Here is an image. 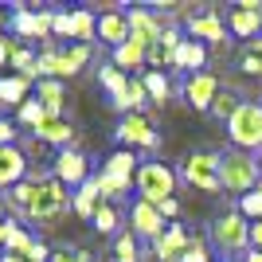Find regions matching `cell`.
Here are the masks:
<instances>
[{"mask_svg": "<svg viewBox=\"0 0 262 262\" xmlns=\"http://www.w3.org/2000/svg\"><path fill=\"white\" fill-rule=\"evenodd\" d=\"M98 82H102V86L110 90V94H114V98H118L121 90L129 86V78H125V71H118V67H114V63H106V67H102V71H98Z\"/></svg>", "mask_w": 262, "mask_h": 262, "instance_id": "83f0119b", "label": "cell"}, {"mask_svg": "<svg viewBox=\"0 0 262 262\" xmlns=\"http://www.w3.org/2000/svg\"><path fill=\"white\" fill-rule=\"evenodd\" d=\"M0 262H28V258H20V254H0Z\"/></svg>", "mask_w": 262, "mask_h": 262, "instance_id": "7dc6e473", "label": "cell"}, {"mask_svg": "<svg viewBox=\"0 0 262 262\" xmlns=\"http://www.w3.org/2000/svg\"><path fill=\"white\" fill-rule=\"evenodd\" d=\"M239 211L247 219H254V223H258L262 219V188H254V192H247V196L239 200Z\"/></svg>", "mask_w": 262, "mask_h": 262, "instance_id": "4dcf8cb0", "label": "cell"}, {"mask_svg": "<svg viewBox=\"0 0 262 262\" xmlns=\"http://www.w3.org/2000/svg\"><path fill=\"white\" fill-rule=\"evenodd\" d=\"M215 94H219V78L211 75V71H200V75H188L184 78V98L192 102L196 110H208V114H211Z\"/></svg>", "mask_w": 262, "mask_h": 262, "instance_id": "30bf717a", "label": "cell"}, {"mask_svg": "<svg viewBox=\"0 0 262 262\" xmlns=\"http://www.w3.org/2000/svg\"><path fill=\"white\" fill-rule=\"evenodd\" d=\"M157 211H161L164 219H172L176 211H180V204H176V196H172V200H164V204H161V208H157Z\"/></svg>", "mask_w": 262, "mask_h": 262, "instance_id": "b9f144b4", "label": "cell"}, {"mask_svg": "<svg viewBox=\"0 0 262 262\" xmlns=\"http://www.w3.org/2000/svg\"><path fill=\"white\" fill-rule=\"evenodd\" d=\"M204 63H208V51H204V43H196V39H184V43L176 47V55H172V67L192 71V75H200Z\"/></svg>", "mask_w": 262, "mask_h": 262, "instance_id": "ac0fdd59", "label": "cell"}, {"mask_svg": "<svg viewBox=\"0 0 262 262\" xmlns=\"http://www.w3.org/2000/svg\"><path fill=\"white\" fill-rule=\"evenodd\" d=\"M239 106H243V102H239V94H235V90H219L215 102H211V114H215L219 121H231V114H235Z\"/></svg>", "mask_w": 262, "mask_h": 262, "instance_id": "f1b7e54d", "label": "cell"}, {"mask_svg": "<svg viewBox=\"0 0 262 262\" xmlns=\"http://www.w3.org/2000/svg\"><path fill=\"white\" fill-rule=\"evenodd\" d=\"M227 24H231V32L239 35V39H251V35H258L262 32V16L258 12H247V8H231V16H227Z\"/></svg>", "mask_w": 262, "mask_h": 262, "instance_id": "ffe728a7", "label": "cell"}, {"mask_svg": "<svg viewBox=\"0 0 262 262\" xmlns=\"http://www.w3.org/2000/svg\"><path fill=\"white\" fill-rule=\"evenodd\" d=\"M188 243H192V239H188V231L180 227V223H172V227H164V235L153 243V254L161 262H180L184 251H188Z\"/></svg>", "mask_w": 262, "mask_h": 262, "instance_id": "4fadbf2b", "label": "cell"}, {"mask_svg": "<svg viewBox=\"0 0 262 262\" xmlns=\"http://www.w3.org/2000/svg\"><path fill=\"white\" fill-rule=\"evenodd\" d=\"M208 247H204V239H192V243H188V251H184V258H180V262H211L208 258Z\"/></svg>", "mask_w": 262, "mask_h": 262, "instance_id": "74e56055", "label": "cell"}, {"mask_svg": "<svg viewBox=\"0 0 262 262\" xmlns=\"http://www.w3.org/2000/svg\"><path fill=\"white\" fill-rule=\"evenodd\" d=\"M251 247H254V251H262V219H258V223H251Z\"/></svg>", "mask_w": 262, "mask_h": 262, "instance_id": "7bdbcfd3", "label": "cell"}, {"mask_svg": "<svg viewBox=\"0 0 262 262\" xmlns=\"http://www.w3.org/2000/svg\"><path fill=\"white\" fill-rule=\"evenodd\" d=\"M28 172V157L16 149V145H4L0 149V188H16Z\"/></svg>", "mask_w": 262, "mask_h": 262, "instance_id": "2e32d148", "label": "cell"}, {"mask_svg": "<svg viewBox=\"0 0 262 262\" xmlns=\"http://www.w3.org/2000/svg\"><path fill=\"white\" fill-rule=\"evenodd\" d=\"M258 172H262V153H258Z\"/></svg>", "mask_w": 262, "mask_h": 262, "instance_id": "681fc988", "label": "cell"}, {"mask_svg": "<svg viewBox=\"0 0 262 262\" xmlns=\"http://www.w3.org/2000/svg\"><path fill=\"white\" fill-rule=\"evenodd\" d=\"M172 55L176 51H168L164 43H153V47H149V55H145V63H153V71H161V67H172Z\"/></svg>", "mask_w": 262, "mask_h": 262, "instance_id": "d590c367", "label": "cell"}, {"mask_svg": "<svg viewBox=\"0 0 262 262\" xmlns=\"http://www.w3.org/2000/svg\"><path fill=\"white\" fill-rule=\"evenodd\" d=\"M180 176L192 188H200V192H223V157L219 153H192L184 161V168H180Z\"/></svg>", "mask_w": 262, "mask_h": 262, "instance_id": "52a82bcc", "label": "cell"}, {"mask_svg": "<svg viewBox=\"0 0 262 262\" xmlns=\"http://www.w3.org/2000/svg\"><path fill=\"white\" fill-rule=\"evenodd\" d=\"M35 102L47 110V118H63V82L59 78H43L35 86Z\"/></svg>", "mask_w": 262, "mask_h": 262, "instance_id": "d6986e66", "label": "cell"}, {"mask_svg": "<svg viewBox=\"0 0 262 262\" xmlns=\"http://www.w3.org/2000/svg\"><path fill=\"white\" fill-rule=\"evenodd\" d=\"M71 204H75V200L67 196V184H59L51 176V180H39V184H35V196H32V204H28L24 215L35 219V223H51V219L63 215Z\"/></svg>", "mask_w": 262, "mask_h": 262, "instance_id": "5b68a950", "label": "cell"}, {"mask_svg": "<svg viewBox=\"0 0 262 262\" xmlns=\"http://www.w3.org/2000/svg\"><path fill=\"white\" fill-rule=\"evenodd\" d=\"M133 176H137V157H133L129 149H118V153L106 161V168H102L94 180H98L102 200H114V196H121V192L133 184Z\"/></svg>", "mask_w": 262, "mask_h": 262, "instance_id": "8992f818", "label": "cell"}, {"mask_svg": "<svg viewBox=\"0 0 262 262\" xmlns=\"http://www.w3.org/2000/svg\"><path fill=\"white\" fill-rule=\"evenodd\" d=\"M211 243L223 254H247L251 251V219L243 211H223L211 223Z\"/></svg>", "mask_w": 262, "mask_h": 262, "instance_id": "7a4b0ae2", "label": "cell"}, {"mask_svg": "<svg viewBox=\"0 0 262 262\" xmlns=\"http://www.w3.org/2000/svg\"><path fill=\"white\" fill-rule=\"evenodd\" d=\"M258 188H262V184H258Z\"/></svg>", "mask_w": 262, "mask_h": 262, "instance_id": "f5cc1de1", "label": "cell"}, {"mask_svg": "<svg viewBox=\"0 0 262 262\" xmlns=\"http://www.w3.org/2000/svg\"><path fill=\"white\" fill-rule=\"evenodd\" d=\"M32 243H35V239H32V235H28V231L12 223V227H8V239H4V254H20V258H24Z\"/></svg>", "mask_w": 262, "mask_h": 262, "instance_id": "f546056e", "label": "cell"}, {"mask_svg": "<svg viewBox=\"0 0 262 262\" xmlns=\"http://www.w3.org/2000/svg\"><path fill=\"white\" fill-rule=\"evenodd\" d=\"M94 227H98V231H102V235H110V231L118 227V211L110 208V204H102V208H98V211H94Z\"/></svg>", "mask_w": 262, "mask_h": 262, "instance_id": "e575fe53", "label": "cell"}, {"mask_svg": "<svg viewBox=\"0 0 262 262\" xmlns=\"http://www.w3.org/2000/svg\"><path fill=\"white\" fill-rule=\"evenodd\" d=\"M118 262H137V243H133V231H125V235H118Z\"/></svg>", "mask_w": 262, "mask_h": 262, "instance_id": "8d00e7d4", "label": "cell"}, {"mask_svg": "<svg viewBox=\"0 0 262 262\" xmlns=\"http://www.w3.org/2000/svg\"><path fill=\"white\" fill-rule=\"evenodd\" d=\"M118 141L121 145H133V149H157L161 137H157V129L141 118V114H125L121 125H118Z\"/></svg>", "mask_w": 262, "mask_h": 262, "instance_id": "9c48e42d", "label": "cell"}, {"mask_svg": "<svg viewBox=\"0 0 262 262\" xmlns=\"http://www.w3.org/2000/svg\"><path fill=\"white\" fill-rule=\"evenodd\" d=\"M55 180L59 184H86L90 176H86V157L75 153V149H63V153L55 157Z\"/></svg>", "mask_w": 262, "mask_h": 262, "instance_id": "7c38bea8", "label": "cell"}, {"mask_svg": "<svg viewBox=\"0 0 262 262\" xmlns=\"http://www.w3.org/2000/svg\"><path fill=\"white\" fill-rule=\"evenodd\" d=\"M35 184H39V180H20V184L12 188V204L20 211H28V204H32V196H35Z\"/></svg>", "mask_w": 262, "mask_h": 262, "instance_id": "d6a6232c", "label": "cell"}, {"mask_svg": "<svg viewBox=\"0 0 262 262\" xmlns=\"http://www.w3.org/2000/svg\"><path fill=\"white\" fill-rule=\"evenodd\" d=\"M0 219H4V200H0Z\"/></svg>", "mask_w": 262, "mask_h": 262, "instance_id": "c3c4849f", "label": "cell"}, {"mask_svg": "<svg viewBox=\"0 0 262 262\" xmlns=\"http://www.w3.org/2000/svg\"><path fill=\"white\" fill-rule=\"evenodd\" d=\"M35 137L47 145H67L71 137H75V129L67 125V118H43L39 125H35Z\"/></svg>", "mask_w": 262, "mask_h": 262, "instance_id": "44dd1931", "label": "cell"}, {"mask_svg": "<svg viewBox=\"0 0 262 262\" xmlns=\"http://www.w3.org/2000/svg\"><path fill=\"white\" fill-rule=\"evenodd\" d=\"M71 208H75L82 219H94V211L102 208V192H98V180H94V176L78 188V196H75V204H71Z\"/></svg>", "mask_w": 262, "mask_h": 262, "instance_id": "7402d4cb", "label": "cell"}, {"mask_svg": "<svg viewBox=\"0 0 262 262\" xmlns=\"http://www.w3.org/2000/svg\"><path fill=\"white\" fill-rule=\"evenodd\" d=\"M133 235L153 239V243L164 235V215L153 208V204H145V200H137V204H133Z\"/></svg>", "mask_w": 262, "mask_h": 262, "instance_id": "5bb4252c", "label": "cell"}, {"mask_svg": "<svg viewBox=\"0 0 262 262\" xmlns=\"http://www.w3.org/2000/svg\"><path fill=\"white\" fill-rule=\"evenodd\" d=\"M243 71L247 75H262V39L251 47H243Z\"/></svg>", "mask_w": 262, "mask_h": 262, "instance_id": "1f68e13d", "label": "cell"}, {"mask_svg": "<svg viewBox=\"0 0 262 262\" xmlns=\"http://www.w3.org/2000/svg\"><path fill=\"white\" fill-rule=\"evenodd\" d=\"M125 20H129V39H133V43H141V47L161 43L164 28H168V24H164L157 12H149V8H129V12H125Z\"/></svg>", "mask_w": 262, "mask_h": 262, "instance_id": "ba28073f", "label": "cell"}, {"mask_svg": "<svg viewBox=\"0 0 262 262\" xmlns=\"http://www.w3.org/2000/svg\"><path fill=\"white\" fill-rule=\"evenodd\" d=\"M227 262H239V258H227Z\"/></svg>", "mask_w": 262, "mask_h": 262, "instance_id": "816d5d0a", "label": "cell"}, {"mask_svg": "<svg viewBox=\"0 0 262 262\" xmlns=\"http://www.w3.org/2000/svg\"><path fill=\"white\" fill-rule=\"evenodd\" d=\"M227 137L235 141V149H243V153H251V149L262 153V106L258 102H243V106L231 114Z\"/></svg>", "mask_w": 262, "mask_h": 262, "instance_id": "3957f363", "label": "cell"}, {"mask_svg": "<svg viewBox=\"0 0 262 262\" xmlns=\"http://www.w3.org/2000/svg\"><path fill=\"white\" fill-rule=\"evenodd\" d=\"M43 118H47V110L39 106V102H35V98H28V102H24V106H20V121H24V125H32V129H35V125H39V121H43Z\"/></svg>", "mask_w": 262, "mask_h": 262, "instance_id": "836d02e7", "label": "cell"}, {"mask_svg": "<svg viewBox=\"0 0 262 262\" xmlns=\"http://www.w3.org/2000/svg\"><path fill=\"white\" fill-rule=\"evenodd\" d=\"M145 55H149V47H141V43H121L118 51H114V67L118 71H137V67L145 63Z\"/></svg>", "mask_w": 262, "mask_h": 262, "instance_id": "484cf974", "label": "cell"}, {"mask_svg": "<svg viewBox=\"0 0 262 262\" xmlns=\"http://www.w3.org/2000/svg\"><path fill=\"white\" fill-rule=\"evenodd\" d=\"M133 184H137V200H145V204L161 208L164 200H172L176 172H172V168H168L164 161H141V164H137V176H133Z\"/></svg>", "mask_w": 262, "mask_h": 262, "instance_id": "6da1fadb", "label": "cell"}, {"mask_svg": "<svg viewBox=\"0 0 262 262\" xmlns=\"http://www.w3.org/2000/svg\"><path fill=\"white\" fill-rule=\"evenodd\" d=\"M94 35H98V20H94V12H86V8L71 12V39H75V43H90Z\"/></svg>", "mask_w": 262, "mask_h": 262, "instance_id": "cb8c5ba5", "label": "cell"}, {"mask_svg": "<svg viewBox=\"0 0 262 262\" xmlns=\"http://www.w3.org/2000/svg\"><path fill=\"white\" fill-rule=\"evenodd\" d=\"M12 47H16V43H12V39H4V35H0V67H4V63H8V59H12Z\"/></svg>", "mask_w": 262, "mask_h": 262, "instance_id": "ee69618b", "label": "cell"}, {"mask_svg": "<svg viewBox=\"0 0 262 262\" xmlns=\"http://www.w3.org/2000/svg\"><path fill=\"white\" fill-rule=\"evenodd\" d=\"M258 184H262L258 157L243 153V149H231V153L223 157V188H227V192H239V196H247V192H254Z\"/></svg>", "mask_w": 262, "mask_h": 262, "instance_id": "277c9868", "label": "cell"}, {"mask_svg": "<svg viewBox=\"0 0 262 262\" xmlns=\"http://www.w3.org/2000/svg\"><path fill=\"white\" fill-rule=\"evenodd\" d=\"M8 227H12V219H0V247H4V239H8Z\"/></svg>", "mask_w": 262, "mask_h": 262, "instance_id": "f6af8a7d", "label": "cell"}, {"mask_svg": "<svg viewBox=\"0 0 262 262\" xmlns=\"http://www.w3.org/2000/svg\"><path fill=\"white\" fill-rule=\"evenodd\" d=\"M0 28H4V12H0Z\"/></svg>", "mask_w": 262, "mask_h": 262, "instance_id": "f907efd6", "label": "cell"}, {"mask_svg": "<svg viewBox=\"0 0 262 262\" xmlns=\"http://www.w3.org/2000/svg\"><path fill=\"white\" fill-rule=\"evenodd\" d=\"M145 98H149V94H145V82H141V78H129V86L114 98V106L125 110V114H137V110L145 106Z\"/></svg>", "mask_w": 262, "mask_h": 262, "instance_id": "d4e9b609", "label": "cell"}, {"mask_svg": "<svg viewBox=\"0 0 262 262\" xmlns=\"http://www.w3.org/2000/svg\"><path fill=\"white\" fill-rule=\"evenodd\" d=\"M98 39H102V43H110L114 51H118L121 43H129V20H125V12H102Z\"/></svg>", "mask_w": 262, "mask_h": 262, "instance_id": "9a60e30c", "label": "cell"}, {"mask_svg": "<svg viewBox=\"0 0 262 262\" xmlns=\"http://www.w3.org/2000/svg\"><path fill=\"white\" fill-rule=\"evenodd\" d=\"M12 141H16V125L0 118V149H4V145H12Z\"/></svg>", "mask_w": 262, "mask_h": 262, "instance_id": "60d3db41", "label": "cell"}, {"mask_svg": "<svg viewBox=\"0 0 262 262\" xmlns=\"http://www.w3.org/2000/svg\"><path fill=\"white\" fill-rule=\"evenodd\" d=\"M51 35H63V39H71V12H55V28Z\"/></svg>", "mask_w": 262, "mask_h": 262, "instance_id": "ab89813d", "label": "cell"}, {"mask_svg": "<svg viewBox=\"0 0 262 262\" xmlns=\"http://www.w3.org/2000/svg\"><path fill=\"white\" fill-rule=\"evenodd\" d=\"M243 262H262V251H247V254H243Z\"/></svg>", "mask_w": 262, "mask_h": 262, "instance_id": "bcb514c9", "label": "cell"}, {"mask_svg": "<svg viewBox=\"0 0 262 262\" xmlns=\"http://www.w3.org/2000/svg\"><path fill=\"white\" fill-rule=\"evenodd\" d=\"M51 28H55L51 12H24V8H16V16H12V32L24 35V39H43V35H51Z\"/></svg>", "mask_w": 262, "mask_h": 262, "instance_id": "8fae6325", "label": "cell"}, {"mask_svg": "<svg viewBox=\"0 0 262 262\" xmlns=\"http://www.w3.org/2000/svg\"><path fill=\"white\" fill-rule=\"evenodd\" d=\"M24 102H28V78L4 75V78H0V106H16V110H20Z\"/></svg>", "mask_w": 262, "mask_h": 262, "instance_id": "603a6c76", "label": "cell"}, {"mask_svg": "<svg viewBox=\"0 0 262 262\" xmlns=\"http://www.w3.org/2000/svg\"><path fill=\"white\" fill-rule=\"evenodd\" d=\"M51 262H86V254L75 251V247H59V251L51 254Z\"/></svg>", "mask_w": 262, "mask_h": 262, "instance_id": "f35d334b", "label": "cell"}, {"mask_svg": "<svg viewBox=\"0 0 262 262\" xmlns=\"http://www.w3.org/2000/svg\"><path fill=\"white\" fill-rule=\"evenodd\" d=\"M141 82H145V94H149L153 102H168V90H172V82L164 78V71H145Z\"/></svg>", "mask_w": 262, "mask_h": 262, "instance_id": "4316f807", "label": "cell"}, {"mask_svg": "<svg viewBox=\"0 0 262 262\" xmlns=\"http://www.w3.org/2000/svg\"><path fill=\"white\" fill-rule=\"evenodd\" d=\"M188 32H192V39L196 43H219L223 39V20H219L215 12H196L192 20H188Z\"/></svg>", "mask_w": 262, "mask_h": 262, "instance_id": "e0dca14e", "label": "cell"}]
</instances>
